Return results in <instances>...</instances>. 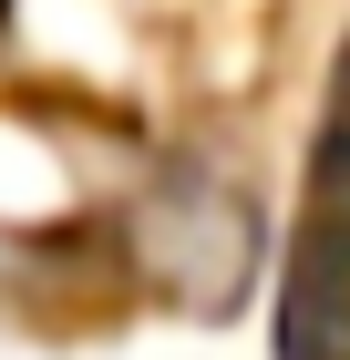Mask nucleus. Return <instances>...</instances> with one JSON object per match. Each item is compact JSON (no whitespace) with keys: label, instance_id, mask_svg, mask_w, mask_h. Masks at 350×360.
<instances>
[{"label":"nucleus","instance_id":"nucleus-1","mask_svg":"<svg viewBox=\"0 0 350 360\" xmlns=\"http://www.w3.org/2000/svg\"><path fill=\"white\" fill-rule=\"evenodd\" d=\"M113 217L135 226L144 278L175 288V299H227L247 278V195L206 165H135Z\"/></svg>","mask_w":350,"mask_h":360},{"label":"nucleus","instance_id":"nucleus-2","mask_svg":"<svg viewBox=\"0 0 350 360\" xmlns=\"http://www.w3.org/2000/svg\"><path fill=\"white\" fill-rule=\"evenodd\" d=\"M82 124L73 103H31V93H0V248H42L62 226H93L104 206H124L135 175H82Z\"/></svg>","mask_w":350,"mask_h":360},{"label":"nucleus","instance_id":"nucleus-3","mask_svg":"<svg viewBox=\"0 0 350 360\" xmlns=\"http://www.w3.org/2000/svg\"><path fill=\"white\" fill-rule=\"evenodd\" d=\"M278 360H350V195L309 186V226L278 288Z\"/></svg>","mask_w":350,"mask_h":360}]
</instances>
